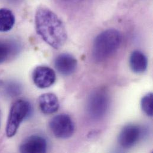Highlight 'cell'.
Returning a JSON list of instances; mask_svg holds the SVG:
<instances>
[{
	"label": "cell",
	"mask_w": 153,
	"mask_h": 153,
	"mask_svg": "<svg viewBox=\"0 0 153 153\" xmlns=\"http://www.w3.org/2000/svg\"><path fill=\"white\" fill-rule=\"evenodd\" d=\"M122 41L120 32L114 29H107L95 39L92 57L97 63H102L111 57L119 49Z\"/></svg>",
	"instance_id": "cell-2"
},
{
	"label": "cell",
	"mask_w": 153,
	"mask_h": 153,
	"mask_svg": "<svg viewBox=\"0 0 153 153\" xmlns=\"http://www.w3.org/2000/svg\"><path fill=\"white\" fill-rule=\"evenodd\" d=\"M38 104L41 111L46 114L56 113L60 106L58 98L53 93H45L40 95Z\"/></svg>",
	"instance_id": "cell-10"
},
{
	"label": "cell",
	"mask_w": 153,
	"mask_h": 153,
	"mask_svg": "<svg viewBox=\"0 0 153 153\" xmlns=\"http://www.w3.org/2000/svg\"><path fill=\"white\" fill-rule=\"evenodd\" d=\"M141 136L142 129L139 126L128 125L120 132L118 141L121 147L129 149L134 146L141 139Z\"/></svg>",
	"instance_id": "cell-6"
},
{
	"label": "cell",
	"mask_w": 153,
	"mask_h": 153,
	"mask_svg": "<svg viewBox=\"0 0 153 153\" xmlns=\"http://www.w3.org/2000/svg\"><path fill=\"white\" fill-rule=\"evenodd\" d=\"M141 107L143 111L149 116L153 114V95L149 93L146 95L141 100Z\"/></svg>",
	"instance_id": "cell-14"
},
{
	"label": "cell",
	"mask_w": 153,
	"mask_h": 153,
	"mask_svg": "<svg viewBox=\"0 0 153 153\" xmlns=\"http://www.w3.org/2000/svg\"><path fill=\"white\" fill-rule=\"evenodd\" d=\"M10 2H13V3H17L19 2L20 1H22V0H8Z\"/></svg>",
	"instance_id": "cell-17"
},
{
	"label": "cell",
	"mask_w": 153,
	"mask_h": 153,
	"mask_svg": "<svg viewBox=\"0 0 153 153\" xmlns=\"http://www.w3.org/2000/svg\"><path fill=\"white\" fill-rule=\"evenodd\" d=\"M110 98L104 89L94 91L89 96L86 105V110L89 117L95 120L102 119L108 110Z\"/></svg>",
	"instance_id": "cell-4"
},
{
	"label": "cell",
	"mask_w": 153,
	"mask_h": 153,
	"mask_svg": "<svg viewBox=\"0 0 153 153\" xmlns=\"http://www.w3.org/2000/svg\"><path fill=\"white\" fill-rule=\"evenodd\" d=\"M129 65L132 71L136 74L144 72L148 65V60L145 54L140 51L136 50L132 53L129 59Z\"/></svg>",
	"instance_id": "cell-11"
},
{
	"label": "cell",
	"mask_w": 153,
	"mask_h": 153,
	"mask_svg": "<svg viewBox=\"0 0 153 153\" xmlns=\"http://www.w3.org/2000/svg\"><path fill=\"white\" fill-rule=\"evenodd\" d=\"M15 23V17L11 11L7 8L0 9V32L10 30Z\"/></svg>",
	"instance_id": "cell-13"
},
{
	"label": "cell",
	"mask_w": 153,
	"mask_h": 153,
	"mask_svg": "<svg viewBox=\"0 0 153 153\" xmlns=\"http://www.w3.org/2000/svg\"><path fill=\"white\" fill-rule=\"evenodd\" d=\"M35 19L36 32L47 44L54 49L63 46L68 38L67 31L56 13L47 8H39Z\"/></svg>",
	"instance_id": "cell-1"
},
{
	"label": "cell",
	"mask_w": 153,
	"mask_h": 153,
	"mask_svg": "<svg viewBox=\"0 0 153 153\" xmlns=\"http://www.w3.org/2000/svg\"><path fill=\"white\" fill-rule=\"evenodd\" d=\"M22 86L15 82H8L3 86V91L9 96H17L22 92Z\"/></svg>",
	"instance_id": "cell-15"
},
{
	"label": "cell",
	"mask_w": 153,
	"mask_h": 153,
	"mask_svg": "<svg viewBox=\"0 0 153 153\" xmlns=\"http://www.w3.org/2000/svg\"><path fill=\"white\" fill-rule=\"evenodd\" d=\"M19 48V44L16 42L0 40V64L7 62L18 53Z\"/></svg>",
	"instance_id": "cell-12"
},
{
	"label": "cell",
	"mask_w": 153,
	"mask_h": 153,
	"mask_svg": "<svg viewBox=\"0 0 153 153\" xmlns=\"http://www.w3.org/2000/svg\"><path fill=\"white\" fill-rule=\"evenodd\" d=\"M76 59L71 54L63 53L58 56L54 61V66L59 74L64 76H69L76 70Z\"/></svg>",
	"instance_id": "cell-8"
},
{
	"label": "cell",
	"mask_w": 153,
	"mask_h": 153,
	"mask_svg": "<svg viewBox=\"0 0 153 153\" xmlns=\"http://www.w3.org/2000/svg\"><path fill=\"white\" fill-rule=\"evenodd\" d=\"M47 149V143L45 139L39 135H32L21 144L19 151L21 153H45Z\"/></svg>",
	"instance_id": "cell-9"
},
{
	"label": "cell",
	"mask_w": 153,
	"mask_h": 153,
	"mask_svg": "<svg viewBox=\"0 0 153 153\" xmlns=\"http://www.w3.org/2000/svg\"><path fill=\"white\" fill-rule=\"evenodd\" d=\"M30 104L25 100H18L11 105L6 126V135L11 138L16 134L21 123L30 114Z\"/></svg>",
	"instance_id": "cell-3"
},
{
	"label": "cell",
	"mask_w": 153,
	"mask_h": 153,
	"mask_svg": "<svg viewBox=\"0 0 153 153\" xmlns=\"http://www.w3.org/2000/svg\"><path fill=\"white\" fill-rule=\"evenodd\" d=\"M32 79L35 85L41 89L47 88L53 85L56 80L54 71L47 66H38L32 73Z\"/></svg>",
	"instance_id": "cell-7"
},
{
	"label": "cell",
	"mask_w": 153,
	"mask_h": 153,
	"mask_svg": "<svg viewBox=\"0 0 153 153\" xmlns=\"http://www.w3.org/2000/svg\"><path fill=\"white\" fill-rule=\"evenodd\" d=\"M63 2L69 4H76L78 3H80L83 0H61Z\"/></svg>",
	"instance_id": "cell-16"
},
{
	"label": "cell",
	"mask_w": 153,
	"mask_h": 153,
	"mask_svg": "<svg viewBox=\"0 0 153 153\" xmlns=\"http://www.w3.org/2000/svg\"><path fill=\"white\" fill-rule=\"evenodd\" d=\"M49 126L53 135L60 139L71 137L75 129L73 120L66 114H60L54 116L50 120Z\"/></svg>",
	"instance_id": "cell-5"
}]
</instances>
